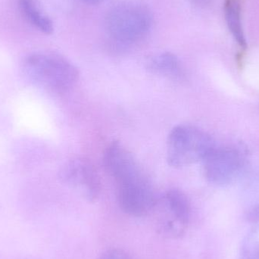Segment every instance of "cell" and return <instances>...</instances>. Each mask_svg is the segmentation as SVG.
<instances>
[{
  "instance_id": "ba28073f",
  "label": "cell",
  "mask_w": 259,
  "mask_h": 259,
  "mask_svg": "<svg viewBox=\"0 0 259 259\" xmlns=\"http://www.w3.org/2000/svg\"><path fill=\"white\" fill-rule=\"evenodd\" d=\"M166 203L169 211L171 213L176 222L183 230L185 229L190 221V201L181 190L172 189L165 195Z\"/></svg>"
},
{
  "instance_id": "5b68a950",
  "label": "cell",
  "mask_w": 259,
  "mask_h": 259,
  "mask_svg": "<svg viewBox=\"0 0 259 259\" xmlns=\"http://www.w3.org/2000/svg\"><path fill=\"white\" fill-rule=\"evenodd\" d=\"M61 179L78 190L87 199L94 201L101 190L100 177L92 164L87 159L70 160L60 171Z\"/></svg>"
},
{
  "instance_id": "4fadbf2b",
  "label": "cell",
  "mask_w": 259,
  "mask_h": 259,
  "mask_svg": "<svg viewBox=\"0 0 259 259\" xmlns=\"http://www.w3.org/2000/svg\"><path fill=\"white\" fill-rule=\"evenodd\" d=\"M248 219L251 222H259V206L255 207L248 213Z\"/></svg>"
},
{
  "instance_id": "3957f363",
  "label": "cell",
  "mask_w": 259,
  "mask_h": 259,
  "mask_svg": "<svg viewBox=\"0 0 259 259\" xmlns=\"http://www.w3.org/2000/svg\"><path fill=\"white\" fill-rule=\"evenodd\" d=\"M214 147L212 139L204 131L192 126H176L167 137V162L172 167H185L203 161Z\"/></svg>"
},
{
  "instance_id": "8992f818",
  "label": "cell",
  "mask_w": 259,
  "mask_h": 259,
  "mask_svg": "<svg viewBox=\"0 0 259 259\" xmlns=\"http://www.w3.org/2000/svg\"><path fill=\"white\" fill-rule=\"evenodd\" d=\"M118 199L122 211L134 217L146 215L156 203V196L149 181L118 187Z\"/></svg>"
},
{
  "instance_id": "6da1fadb",
  "label": "cell",
  "mask_w": 259,
  "mask_h": 259,
  "mask_svg": "<svg viewBox=\"0 0 259 259\" xmlns=\"http://www.w3.org/2000/svg\"><path fill=\"white\" fill-rule=\"evenodd\" d=\"M23 71L35 84L57 94L69 91L79 79L77 68L68 59L54 53L30 55L23 62Z\"/></svg>"
},
{
  "instance_id": "9a60e30c",
  "label": "cell",
  "mask_w": 259,
  "mask_h": 259,
  "mask_svg": "<svg viewBox=\"0 0 259 259\" xmlns=\"http://www.w3.org/2000/svg\"><path fill=\"white\" fill-rule=\"evenodd\" d=\"M83 1L91 3V4H98V3H102V2L105 1V0H83Z\"/></svg>"
},
{
  "instance_id": "7c38bea8",
  "label": "cell",
  "mask_w": 259,
  "mask_h": 259,
  "mask_svg": "<svg viewBox=\"0 0 259 259\" xmlns=\"http://www.w3.org/2000/svg\"><path fill=\"white\" fill-rule=\"evenodd\" d=\"M98 259H134L125 251L120 249H112L106 251Z\"/></svg>"
},
{
  "instance_id": "9c48e42d",
  "label": "cell",
  "mask_w": 259,
  "mask_h": 259,
  "mask_svg": "<svg viewBox=\"0 0 259 259\" xmlns=\"http://www.w3.org/2000/svg\"><path fill=\"white\" fill-rule=\"evenodd\" d=\"M18 7L23 16L32 25L46 34L53 33V21L42 13L35 0H18Z\"/></svg>"
},
{
  "instance_id": "5bb4252c",
  "label": "cell",
  "mask_w": 259,
  "mask_h": 259,
  "mask_svg": "<svg viewBox=\"0 0 259 259\" xmlns=\"http://www.w3.org/2000/svg\"><path fill=\"white\" fill-rule=\"evenodd\" d=\"M195 4L198 5V6H205L209 3L211 0H192Z\"/></svg>"
},
{
  "instance_id": "7a4b0ae2",
  "label": "cell",
  "mask_w": 259,
  "mask_h": 259,
  "mask_svg": "<svg viewBox=\"0 0 259 259\" xmlns=\"http://www.w3.org/2000/svg\"><path fill=\"white\" fill-rule=\"evenodd\" d=\"M150 11L137 2L118 3L106 17V28L111 37L122 45L138 44L149 34L152 27Z\"/></svg>"
},
{
  "instance_id": "8fae6325",
  "label": "cell",
  "mask_w": 259,
  "mask_h": 259,
  "mask_svg": "<svg viewBox=\"0 0 259 259\" xmlns=\"http://www.w3.org/2000/svg\"><path fill=\"white\" fill-rule=\"evenodd\" d=\"M241 255L242 259H259V236L256 231L245 242Z\"/></svg>"
},
{
  "instance_id": "277c9868",
  "label": "cell",
  "mask_w": 259,
  "mask_h": 259,
  "mask_svg": "<svg viewBox=\"0 0 259 259\" xmlns=\"http://www.w3.org/2000/svg\"><path fill=\"white\" fill-rule=\"evenodd\" d=\"M203 162L207 180L216 185H225L231 183L240 173L244 157L237 148L214 147Z\"/></svg>"
},
{
  "instance_id": "52a82bcc",
  "label": "cell",
  "mask_w": 259,
  "mask_h": 259,
  "mask_svg": "<svg viewBox=\"0 0 259 259\" xmlns=\"http://www.w3.org/2000/svg\"><path fill=\"white\" fill-rule=\"evenodd\" d=\"M148 69L154 74L170 80H181L184 76L181 61L170 53H163L153 56L148 62Z\"/></svg>"
},
{
  "instance_id": "30bf717a",
  "label": "cell",
  "mask_w": 259,
  "mask_h": 259,
  "mask_svg": "<svg viewBox=\"0 0 259 259\" xmlns=\"http://www.w3.org/2000/svg\"><path fill=\"white\" fill-rule=\"evenodd\" d=\"M225 18L229 30L240 47H246V42L243 33L240 15V6L237 0H228L225 7Z\"/></svg>"
}]
</instances>
